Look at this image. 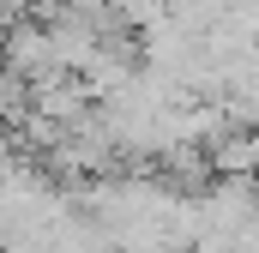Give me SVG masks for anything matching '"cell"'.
I'll list each match as a JSON object with an SVG mask.
<instances>
[{
    "label": "cell",
    "instance_id": "cell-1",
    "mask_svg": "<svg viewBox=\"0 0 259 253\" xmlns=\"http://www.w3.org/2000/svg\"><path fill=\"white\" fill-rule=\"evenodd\" d=\"M205 163L223 181H259V126H229L223 139H211Z\"/></svg>",
    "mask_w": 259,
    "mask_h": 253
},
{
    "label": "cell",
    "instance_id": "cell-2",
    "mask_svg": "<svg viewBox=\"0 0 259 253\" xmlns=\"http://www.w3.org/2000/svg\"><path fill=\"white\" fill-rule=\"evenodd\" d=\"M24 115H30V85H24L12 66H0V121H6V126H18Z\"/></svg>",
    "mask_w": 259,
    "mask_h": 253
}]
</instances>
